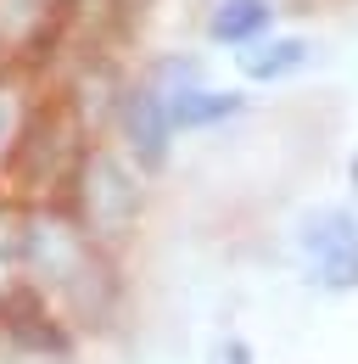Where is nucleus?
Instances as JSON below:
<instances>
[{"label":"nucleus","instance_id":"f257e3e1","mask_svg":"<svg viewBox=\"0 0 358 364\" xmlns=\"http://www.w3.org/2000/svg\"><path fill=\"white\" fill-rule=\"evenodd\" d=\"M146 208V174L118 146H85L73 180H67V213L85 225L95 247H112L140 225Z\"/></svg>","mask_w":358,"mask_h":364},{"label":"nucleus","instance_id":"f03ea898","mask_svg":"<svg viewBox=\"0 0 358 364\" xmlns=\"http://www.w3.org/2000/svg\"><path fill=\"white\" fill-rule=\"evenodd\" d=\"M297 264L319 291H358V219L347 208H308L297 219Z\"/></svg>","mask_w":358,"mask_h":364},{"label":"nucleus","instance_id":"7ed1b4c3","mask_svg":"<svg viewBox=\"0 0 358 364\" xmlns=\"http://www.w3.org/2000/svg\"><path fill=\"white\" fill-rule=\"evenodd\" d=\"M112 129H118V151L129 157L140 174L163 168L168 151H174V140H179L174 118H168V101H163V90L146 73L112 95Z\"/></svg>","mask_w":358,"mask_h":364},{"label":"nucleus","instance_id":"20e7f679","mask_svg":"<svg viewBox=\"0 0 358 364\" xmlns=\"http://www.w3.org/2000/svg\"><path fill=\"white\" fill-rule=\"evenodd\" d=\"M62 17H67V0H0V50H6V62L23 68L62 28Z\"/></svg>","mask_w":358,"mask_h":364},{"label":"nucleus","instance_id":"39448f33","mask_svg":"<svg viewBox=\"0 0 358 364\" xmlns=\"http://www.w3.org/2000/svg\"><path fill=\"white\" fill-rule=\"evenodd\" d=\"M168 118H174V135H202V129H219L229 118H241L246 112V95L241 90H219V85H207V79H196V85H185V90H168Z\"/></svg>","mask_w":358,"mask_h":364},{"label":"nucleus","instance_id":"423d86ee","mask_svg":"<svg viewBox=\"0 0 358 364\" xmlns=\"http://www.w3.org/2000/svg\"><path fill=\"white\" fill-rule=\"evenodd\" d=\"M40 90H34V79H28V68H6L0 73V174H11V163H17V151H23V140L34 129V118H40Z\"/></svg>","mask_w":358,"mask_h":364},{"label":"nucleus","instance_id":"0eeeda50","mask_svg":"<svg viewBox=\"0 0 358 364\" xmlns=\"http://www.w3.org/2000/svg\"><path fill=\"white\" fill-rule=\"evenodd\" d=\"M308 62H313V46L303 40V34H264L258 46L235 50L241 79H252V85H280V79H297Z\"/></svg>","mask_w":358,"mask_h":364},{"label":"nucleus","instance_id":"6e6552de","mask_svg":"<svg viewBox=\"0 0 358 364\" xmlns=\"http://www.w3.org/2000/svg\"><path fill=\"white\" fill-rule=\"evenodd\" d=\"M264 34H274V0H213L207 11V40L224 50H246Z\"/></svg>","mask_w":358,"mask_h":364},{"label":"nucleus","instance_id":"1a4fd4ad","mask_svg":"<svg viewBox=\"0 0 358 364\" xmlns=\"http://www.w3.org/2000/svg\"><path fill=\"white\" fill-rule=\"evenodd\" d=\"M207 364H258V359H252V348H246L241 336H219L213 353H207Z\"/></svg>","mask_w":358,"mask_h":364},{"label":"nucleus","instance_id":"9d476101","mask_svg":"<svg viewBox=\"0 0 358 364\" xmlns=\"http://www.w3.org/2000/svg\"><path fill=\"white\" fill-rule=\"evenodd\" d=\"M347 180H353V196H358V157H353V168H347Z\"/></svg>","mask_w":358,"mask_h":364},{"label":"nucleus","instance_id":"9b49d317","mask_svg":"<svg viewBox=\"0 0 358 364\" xmlns=\"http://www.w3.org/2000/svg\"><path fill=\"white\" fill-rule=\"evenodd\" d=\"M6 68H11V62H6V50H0V73H6Z\"/></svg>","mask_w":358,"mask_h":364}]
</instances>
